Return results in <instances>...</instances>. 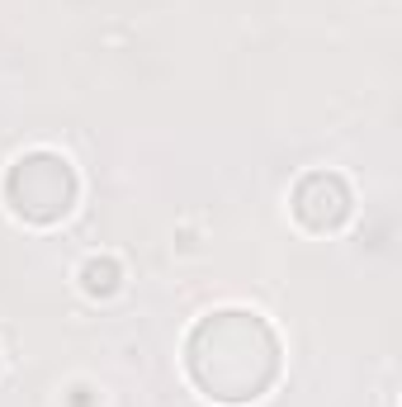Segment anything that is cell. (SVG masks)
<instances>
[{"label": "cell", "mask_w": 402, "mask_h": 407, "mask_svg": "<svg viewBox=\"0 0 402 407\" xmlns=\"http://www.w3.org/2000/svg\"><path fill=\"white\" fill-rule=\"evenodd\" d=\"M81 280H85L90 294H114L119 289V266L114 261H90V266L81 270Z\"/></svg>", "instance_id": "obj_1"}]
</instances>
